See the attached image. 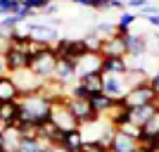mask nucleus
<instances>
[{"mask_svg": "<svg viewBox=\"0 0 159 152\" xmlns=\"http://www.w3.org/2000/svg\"><path fill=\"white\" fill-rule=\"evenodd\" d=\"M52 114V102L43 95V93H33V95H21L19 98V124H36L43 126L50 121Z\"/></svg>", "mask_w": 159, "mask_h": 152, "instance_id": "obj_1", "label": "nucleus"}, {"mask_svg": "<svg viewBox=\"0 0 159 152\" xmlns=\"http://www.w3.org/2000/svg\"><path fill=\"white\" fill-rule=\"evenodd\" d=\"M2 62H5V71L7 74L29 69L31 57H29V53H26V40L19 43V45H10V48H7L5 53H2Z\"/></svg>", "mask_w": 159, "mask_h": 152, "instance_id": "obj_2", "label": "nucleus"}, {"mask_svg": "<svg viewBox=\"0 0 159 152\" xmlns=\"http://www.w3.org/2000/svg\"><path fill=\"white\" fill-rule=\"evenodd\" d=\"M57 53H55L52 48H45L40 55H36V57H31V64H29V69H31L33 74H38L40 79L50 81L55 76V67H57Z\"/></svg>", "mask_w": 159, "mask_h": 152, "instance_id": "obj_3", "label": "nucleus"}, {"mask_svg": "<svg viewBox=\"0 0 159 152\" xmlns=\"http://www.w3.org/2000/svg\"><path fill=\"white\" fill-rule=\"evenodd\" d=\"M14 81V86L19 88L21 95H33V93H40L45 86V79H40L38 74H33L31 69H24V71H14L10 74Z\"/></svg>", "mask_w": 159, "mask_h": 152, "instance_id": "obj_4", "label": "nucleus"}, {"mask_svg": "<svg viewBox=\"0 0 159 152\" xmlns=\"http://www.w3.org/2000/svg\"><path fill=\"white\" fill-rule=\"evenodd\" d=\"M102 93L114 102H121L128 93L126 86V74H102Z\"/></svg>", "mask_w": 159, "mask_h": 152, "instance_id": "obj_5", "label": "nucleus"}, {"mask_svg": "<svg viewBox=\"0 0 159 152\" xmlns=\"http://www.w3.org/2000/svg\"><path fill=\"white\" fill-rule=\"evenodd\" d=\"M121 102H124V107H128V109H135V107L154 105V102H159V98H157V93L150 88V83H147V86H140V88H131Z\"/></svg>", "mask_w": 159, "mask_h": 152, "instance_id": "obj_6", "label": "nucleus"}, {"mask_svg": "<svg viewBox=\"0 0 159 152\" xmlns=\"http://www.w3.org/2000/svg\"><path fill=\"white\" fill-rule=\"evenodd\" d=\"M66 107H69V112L76 117L79 126L90 124V121L100 119L98 112H95L93 105H90V100H86V98H66Z\"/></svg>", "mask_w": 159, "mask_h": 152, "instance_id": "obj_7", "label": "nucleus"}, {"mask_svg": "<svg viewBox=\"0 0 159 152\" xmlns=\"http://www.w3.org/2000/svg\"><path fill=\"white\" fill-rule=\"evenodd\" d=\"M50 121H52V124L57 126L62 133H69V131H76V128H81L79 121H76V117L69 112L66 102H55V105H52V114H50Z\"/></svg>", "mask_w": 159, "mask_h": 152, "instance_id": "obj_8", "label": "nucleus"}, {"mask_svg": "<svg viewBox=\"0 0 159 152\" xmlns=\"http://www.w3.org/2000/svg\"><path fill=\"white\" fill-rule=\"evenodd\" d=\"M26 33H29V38L38 40V43H45V45H50V48L60 40L57 29L48 26L45 21H26Z\"/></svg>", "mask_w": 159, "mask_h": 152, "instance_id": "obj_9", "label": "nucleus"}, {"mask_svg": "<svg viewBox=\"0 0 159 152\" xmlns=\"http://www.w3.org/2000/svg\"><path fill=\"white\" fill-rule=\"evenodd\" d=\"M60 86H64L66 90L71 86L79 83V74H76V64L71 60H57V67H55V76H52Z\"/></svg>", "mask_w": 159, "mask_h": 152, "instance_id": "obj_10", "label": "nucleus"}, {"mask_svg": "<svg viewBox=\"0 0 159 152\" xmlns=\"http://www.w3.org/2000/svg\"><path fill=\"white\" fill-rule=\"evenodd\" d=\"M102 64H105V57L100 53H86L76 62V74H79V79L90 76V74H102Z\"/></svg>", "mask_w": 159, "mask_h": 152, "instance_id": "obj_11", "label": "nucleus"}, {"mask_svg": "<svg viewBox=\"0 0 159 152\" xmlns=\"http://www.w3.org/2000/svg\"><path fill=\"white\" fill-rule=\"evenodd\" d=\"M124 43H126V57H145L147 50H150V40H147L145 33H126L124 36Z\"/></svg>", "mask_w": 159, "mask_h": 152, "instance_id": "obj_12", "label": "nucleus"}, {"mask_svg": "<svg viewBox=\"0 0 159 152\" xmlns=\"http://www.w3.org/2000/svg\"><path fill=\"white\" fill-rule=\"evenodd\" d=\"M124 36H126V33H116V36H112V38L102 40L100 55H102V57H126V43H124Z\"/></svg>", "mask_w": 159, "mask_h": 152, "instance_id": "obj_13", "label": "nucleus"}, {"mask_svg": "<svg viewBox=\"0 0 159 152\" xmlns=\"http://www.w3.org/2000/svg\"><path fill=\"white\" fill-rule=\"evenodd\" d=\"M128 112H131V124H135V126L143 128V126H147L159 114V102L145 105V107H135V109H128Z\"/></svg>", "mask_w": 159, "mask_h": 152, "instance_id": "obj_14", "label": "nucleus"}, {"mask_svg": "<svg viewBox=\"0 0 159 152\" xmlns=\"http://www.w3.org/2000/svg\"><path fill=\"white\" fill-rule=\"evenodd\" d=\"M21 93L19 88L14 86V81L10 74H2L0 76V102H19Z\"/></svg>", "mask_w": 159, "mask_h": 152, "instance_id": "obj_15", "label": "nucleus"}, {"mask_svg": "<svg viewBox=\"0 0 159 152\" xmlns=\"http://www.w3.org/2000/svg\"><path fill=\"white\" fill-rule=\"evenodd\" d=\"M138 145H140V143L135 138L126 136L124 131H116V136H114L112 147H109V150H112V152H135V150H138Z\"/></svg>", "mask_w": 159, "mask_h": 152, "instance_id": "obj_16", "label": "nucleus"}, {"mask_svg": "<svg viewBox=\"0 0 159 152\" xmlns=\"http://www.w3.org/2000/svg\"><path fill=\"white\" fill-rule=\"evenodd\" d=\"M79 86L90 95V100L95 95H102V74H90V76H81Z\"/></svg>", "mask_w": 159, "mask_h": 152, "instance_id": "obj_17", "label": "nucleus"}, {"mask_svg": "<svg viewBox=\"0 0 159 152\" xmlns=\"http://www.w3.org/2000/svg\"><path fill=\"white\" fill-rule=\"evenodd\" d=\"M0 121L10 128L19 121V102H0Z\"/></svg>", "mask_w": 159, "mask_h": 152, "instance_id": "obj_18", "label": "nucleus"}, {"mask_svg": "<svg viewBox=\"0 0 159 152\" xmlns=\"http://www.w3.org/2000/svg\"><path fill=\"white\" fill-rule=\"evenodd\" d=\"M62 147H64L66 152H83V147H86V143H83V136H81V128H76V131H69L62 136Z\"/></svg>", "mask_w": 159, "mask_h": 152, "instance_id": "obj_19", "label": "nucleus"}, {"mask_svg": "<svg viewBox=\"0 0 159 152\" xmlns=\"http://www.w3.org/2000/svg\"><path fill=\"white\" fill-rule=\"evenodd\" d=\"M147 83H150V71H147V69H128V71H126V86H128V90H131V88L147 86Z\"/></svg>", "mask_w": 159, "mask_h": 152, "instance_id": "obj_20", "label": "nucleus"}, {"mask_svg": "<svg viewBox=\"0 0 159 152\" xmlns=\"http://www.w3.org/2000/svg\"><path fill=\"white\" fill-rule=\"evenodd\" d=\"M21 145V133L17 126H10L5 133H2V147H5L7 152H17Z\"/></svg>", "mask_w": 159, "mask_h": 152, "instance_id": "obj_21", "label": "nucleus"}, {"mask_svg": "<svg viewBox=\"0 0 159 152\" xmlns=\"http://www.w3.org/2000/svg\"><path fill=\"white\" fill-rule=\"evenodd\" d=\"M126 71H128L126 57H105L102 74H126Z\"/></svg>", "mask_w": 159, "mask_h": 152, "instance_id": "obj_22", "label": "nucleus"}, {"mask_svg": "<svg viewBox=\"0 0 159 152\" xmlns=\"http://www.w3.org/2000/svg\"><path fill=\"white\" fill-rule=\"evenodd\" d=\"M138 21V14L135 12H121L119 14V19H116V31L119 33H131V29H133V24Z\"/></svg>", "mask_w": 159, "mask_h": 152, "instance_id": "obj_23", "label": "nucleus"}, {"mask_svg": "<svg viewBox=\"0 0 159 152\" xmlns=\"http://www.w3.org/2000/svg\"><path fill=\"white\" fill-rule=\"evenodd\" d=\"M90 105H93V109L98 112V117H105V114L109 112V107L114 105V100L107 98L105 93H102V95H95V98L90 100Z\"/></svg>", "mask_w": 159, "mask_h": 152, "instance_id": "obj_24", "label": "nucleus"}, {"mask_svg": "<svg viewBox=\"0 0 159 152\" xmlns=\"http://www.w3.org/2000/svg\"><path fill=\"white\" fill-rule=\"evenodd\" d=\"M48 147L40 143V140H29V138H21V145H19V150L17 152H45Z\"/></svg>", "mask_w": 159, "mask_h": 152, "instance_id": "obj_25", "label": "nucleus"}, {"mask_svg": "<svg viewBox=\"0 0 159 152\" xmlns=\"http://www.w3.org/2000/svg\"><path fill=\"white\" fill-rule=\"evenodd\" d=\"M19 10H21V2H17V0H0V14L2 17L19 14Z\"/></svg>", "mask_w": 159, "mask_h": 152, "instance_id": "obj_26", "label": "nucleus"}, {"mask_svg": "<svg viewBox=\"0 0 159 152\" xmlns=\"http://www.w3.org/2000/svg\"><path fill=\"white\" fill-rule=\"evenodd\" d=\"M116 131H124L126 133V136H131V138H135L140 143V140H143V128H140V126H135V124H131V121H128L126 126H121V128H116Z\"/></svg>", "mask_w": 159, "mask_h": 152, "instance_id": "obj_27", "label": "nucleus"}, {"mask_svg": "<svg viewBox=\"0 0 159 152\" xmlns=\"http://www.w3.org/2000/svg\"><path fill=\"white\" fill-rule=\"evenodd\" d=\"M50 2H55V0H24V2H21V5L24 7H29V10H33V12H43V10H45L48 5H50Z\"/></svg>", "mask_w": 159, "mask_h": 152, "instance_id": "obj_28", "label": "nucleus"}, {"mask_svg": "<svg viewBox=\"0 0 159 152\" xmlns=\"http://www.w3.org/2000/svg\"><path fill=\"white\" fill-rule=\"evenodd\" d=\"M150 5V0H126V10L131 12V10H145V7Z\"/></svg>", "mask_w": 159, "mask_h": 152, "instance_id": "obj_29", "label": "nucleus"}, {"mask_svg": "<svg viewBox=\"0 0 159 152\" xmlns=\"http://www.w3.org/2000/svg\"><path fill=\"white\" fill-rule=\"evenodd\" d=\"M57 12H60V2H57V0H55V2H50V5L45 7V10H43V17H45V19H50V17H57Z\"/></svg>", "mask_w": 159, "mask_h": 152, "instance_id": "obj_30", "label": "nucleus"}, {"mask_svg": "<svg viewBox=\"0 0 159 152\" xmlns=\"http://www.w3.org/2000/svg\"><path fill=\"white\" fill-rule=\"evenodd\" d=\"M150 88H152V90L157 93V98H159V71L150 74Z\"/></svg>", "mask_w": 159, "mask_h": 152, "instance_id": "obj_31", "label": "nucleus"}, {"mask_svg": "<svg viewBox=\"0 0 159 152\" xmlns=\"http://www.w3.org/2000/svg\"><path fill=\"white\" fill-rule=\"evenodd\" d=\"M109 10H119V12H126V0H114V2H109Z\"/></svg>", "mask_w": 159, "mask_h": 152, "instance_id": "obj_32", "label": "nucleus"}, {"mask_svg": "<svg viewBox=\"0 0 159 152\" xmlns=\"http://www.w3.org/2000/svg\"><path fill=\"white\" fill-rule=\"evenodd\" d=\"M147 24H150V26H154V29H157V31H159V14H152V17H147Z\"/></svg>", "mask_w": 159, "mask_h": 152, "instance_id": "obj_33", "label": "nucleus"}, {"mask_svg": "<svg viewBox=\"0 0 159 152\" xmlns=\"http://www.w3.org/2000/svg\"><path fill=\"white\" fill-rule=\"evenodd\" d=\"M74 5H79V7H90V10H93L95 0H74Z\"/></svg>", "mask_w": 159, "mask_h": 152, "instance_id": "obj_34", "label": "nucleus"}, {"mask_svg": "<svg viewBox=\"0 0 159 152\" xmlns=\"http://www.w3.org/2000/svg\"><path fill=\"white\" fill-rule=\"evenodd\" d=\"M45 152H66V150H64L62 145H52V147H48Z\"/></svg>", "mask_w": 159, "mask_h": 152, "instance_id": "obj_35", "label": "nucleus"}, {"mask_svg": "<svg viewBox=\"0 0 159 152\" xmlns=\"http://www.w3.org/2000/svg\"><path fill=\"white\" fill-rule=\"evenodd\" d=\"M135 152H152V150H150V147H145V145H138V150H135Z\"/></svg>", "mask_w": 159, "mask_h": 152, "instance_id": "obj_36", "label": "nucleus"}, {"mask_svg": "<svg viewBox=\"0 0 159 152\" xmlns=\"http://www.w3.org/2000/svg\"><path fill=\"white\" fill-rule=\"evenodd\" d=\"M0 150H5V147H2V133H0Z\"/></svg>", "mask_w": 159, "mask_h": 152, "instance_id": "obj_37", "label": "nucleus"}, {"mask_svg": "<svg viewBox=\"0 0 159 152\" xmlns=\"http://www.w3.org/2000/svg\"><path fill=\"white\" fill-rule=\"evenodd\" d=\"M57 2H74V0H57Z\"/></svg>", "mask_w": 159, "mask_h": 152, "instance_id": "obj_38", "label": "nucleus"}, {"mask_svg": "<svg viewBox=\"0 0 159 152\" xmlns=\"http://www.w3.org/2000/svg\"><path fill=\"white\" fill-rule=\"evenodd\" d=\"M17 2H24V0H17Z\"/></svg>", "mask_w": 159, "mask_h": 152, "instance_id": "obj_39", "label": "nucleus"}, {"mask_svg": "<svg viewBox=\"0 0 159 152\" xmlns=\"http://www.w3.org/2000/svg\"><path fill=\"white\" fill-rule=\"evenodd\" d=\"M0 152H7V150H0Z\"/></svg>", "mask_w": 159, "mask_h": 152, "instance_id": "obj_40", "label": "nucleus"}]
</instances>
